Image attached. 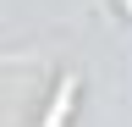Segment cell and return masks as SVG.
<instances>
[{"mask_svg": "<svg viewBox=\"0 0 132 127\" xmlns=\"http://www.w3.org/2000/svg\"><path fill=\"white\" fill-rule=\"evenodd\" d=\"M72 100H77V83H72V77H61L55 100H50V116H44L39 127H66V116H72Z\"/></svg>", "mask_w": 132, "mask_h": 127, "instance_id": "1", "label": "cell"}]
</instances>
